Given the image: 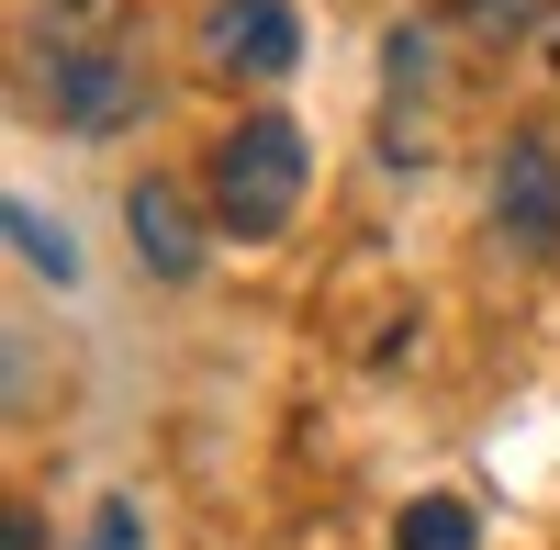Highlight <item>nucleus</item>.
Wrapping results in <instances>:
<instances>
[{
    "mask_svg": "<svg viewBox=\"0 0 560 550\" xmlns=\"http://www.w3.org/2000/svg\"><path fill=\"white\" fill-rule=\"evenodd\" d=\"M482 528H471V506H448V494H427L404 528H393V550H471Z\"/></svg>",
    "mask_w": 560,
    "mask_h": 550,
    "instance_id": "423d86ee",
    "label": "nucleus"
},
{
    "mask_svg": "<svg viewBox=\"0 0 560 550\" xmlns=\"http://www.w3.org/2000/svg\"><path fill=\"white\" fill-rule=\"evenodd\" d=\"M202 45H213L224 68H247V79H292V68H303V23H292V0H213Z\"/></svg>",
    "mask_w": 560,
    "mask_h": 550,
    "instance_id": "20e7f679",
    "label": "nucleus"
},
{
    "mask_svg": "<svg viewBox=\"0 0 560 550\" xmlns=\"http://www.w3.org/2000/svg\"><path fill=\"white\" fill-rule=\"evenodd\" d=\"M12 248L45 270V282H79V248H68V225H45L34 203H12Z\"/></svg>",
    "mask_w": 560,
    "mask_h": 550,
    "instance_id": "0eeeda50",
    "label": "nucleus"
},
{
    "mask_svg": "<svg viewBox=\"0 0 560 550\" xmlns=\"http://www.w3.org/2000/svg\"><path fill=\"white\" fill-rule=\"evenodd\" d=\"M292 203H303V135L280 124V113L236 124V135L213 147V214L236 225V237H280Z\"/></svg>",
    "mask_w": 560,
    "mask_h": 550,
    "instance_id": "f257e3e1",
    "label": "nucleus"
},
{
    "mask_svg": "<svg viewBox=\"0 0 560 550\" xmlns=\"http://www.w3.org/2000/svg\"><path fill=\"white\" fill-rule=\"evenodd\" d=\"M493 225L516 259H560V147L549 135H516L493 169Z\"/></svg>",
    "mask_w": 560,
    "mask_h": 550,
    "instance_id": "7ed1b4c3",
    "label": "nucleus"
},
{
    "mask_svg": "<svg viewBox=\"0 0 560 550\" xmlns=\"http://www.w3.org/2000/svg\"><path fill=\"white\" fill-rule=\"evenodd\" d=\"M45 102H57V124H79V135H113V124H135L147 113V68L135 57H113V45H45Z\"/></svg>",
    "mask_w": 560,
    "mask_h": 550,
    "instance_id": "f03ea898",
    "label": "nucleus"
},
{
    "mask_svg": "<svg viewBox=\"0 0 560 550\" xmlns=\"http://www.w3.org/2000/svg\"><path fill=\"white\" fill-rule=\"evenodd\" d=\"M124 237H135V259L158 270V282H191L202 270V214L168 192V180H135L124 192Z\"/></svg>",
    "mask_w": 560,
    "mask_h": 550,
    "instance_id": "39448f33",
    "label": "nucleus"
},
{
    "mask_svg": "<svg viewBox=\"0 0 560 550\" xmlns=\"http://www.w3.org/2000/svg\"><path fill=\"white\" fill-rule=\"evenodd\" d=\"M79 550H147V506H135V494H102V517H90Z\"/></svg>",
    "mask_w": 560,
    "mask_h": 550,
    "instance_id": "6e6552de",
    "label": "nucleus"
}]
</instances>
